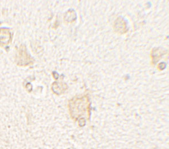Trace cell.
Here are the masks:
<instances>
[{"mask_svg": "<svg viewBox=\"0 0 169 149\" xmlns=\"http://www.w3.org/2000/svg\"><path fill=\"white\" fill-rule=\"evenodd\" d=\"M15 62L17 65L23 67L33 64L34 59L28 53L27 49L24 44H22L18 50Z\"/></svg>", "mask_w": 169, "mask_h": 149, "instance_id": "cell-1", "label": "cell"}, {"mask_svg": "<svg viewBox=\"0 0 169 149\" xmlns=\"http://www.w3.org/2000/svg\"><path fill=\"white\" fill-rule=\"evenodd\" d=\"M12 41V34L10 29L6 28L0 29V46L4 47L9 45Z\"/></svg>", "mask_w": 169, "mask_h": 149, "instance_id": "cell-2", "label": "cell"}, {"mask_svg": "<svg viewBox=\"0 0 169 149\" xmlns=\"http://www.w3.org/2000/svg\"><path fill=\"white\" fill-rule=\"evenodd\" d=\"M0 24H1V23H0Z\"/></svg>", "mask_w": 169, "mask_h": 149, "instance_id": "cell-3", "label": "cell"}]
</instances>
